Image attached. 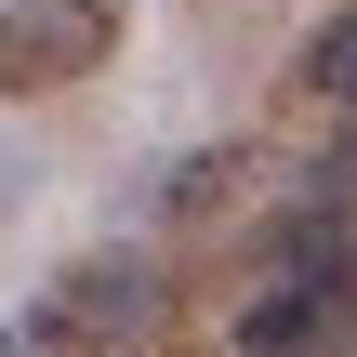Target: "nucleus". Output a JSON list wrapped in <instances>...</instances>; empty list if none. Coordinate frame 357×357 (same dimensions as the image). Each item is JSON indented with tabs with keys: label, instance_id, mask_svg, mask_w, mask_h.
<instances>
[{
	"label": "nucleus",
	"instance_id": "nucleus-1",
	"mask_svg": "<svg viewBox=\"0 0 357 357\" xmlns=\"http://www.w3.org/2000/svg\"><path fill=\"white\" fill-rule=\"evenodd\" d=\"M159 318H172V291H159V265H146V252H79V265L26 305L40 357H132Z\"/></svg>",
	"mask_w": 357,
	"mask_h": 357
},
{
	"label": "nucleus",
	"instance_id": "nucleus-3",
	"mask_svg": "<svg viewBox=\"0 0 357 357\" xmlns=\"http://www.w3.org/2000/svg\"><path fill=\"white\" fill-rule=\"evenodd\" d=\"M344 318H357V291H331V278H278V265H265V291L225 318V344H238V357H344Z\"/></svg>",
	"mask_w": 357,
	"mask_h": 357
},
{
	"label": "nucleus",
	"instance_id": "nucleus-2",
	"mask_svg": "<svg viewBox=\"0 0 357 357\" xmlns=\"http://www.w3.org/2000/svg\"><path fill=\"white\" fill-rule=\"evenodd\" d=\"M119 40H132V0H0V106L79 93Z\"/></svg>",
	"mask_w": 357,
	"mask_h": 357
},
{
	"label": "nucleus",
	"instance_id": "nucleus-6",
	"mask_svg": "<svg viewBox=\"0 0 357 357\" xmlns=\"http://www.w3.org/2000/svg\"><path fill=\"white\" fill-rule=\"evenodd\" d=\"M199 13H225V0H199Z\"/></svg>",
	"mask_w": 357,
	"mask_h": 357
},
{
	"label": "nucleus",
	"instance_id": "nucleus-5",
	"mask_svg": "<svg viewBox=\"0 0 357 357\" xmlns=\"http://www.w3.org/2000/svg\"><path fill=\"white\" fill-rule=\"evenodd\" d=\"M225 185H238V146H199V159H172V172H159V212H212Z\"/></svg>",
	"mask_w": 357,
	"mask_h": 357
},
{
	"label": "nucleus",
	"instance_id": "nucleus-4",
	"mask_svg": "<svg viewBox=\"0 0 357 357\" xmlns=\"http://www.w3.org/2000/svg\"><path fill=\"white\" fill-rule=\"evenodd\" d=\"M291 79H305L318 106H344V119H357V0L331 13V26H305V53H291Z\"/></svg>",
	"mask_w": 357,
	"mask_h": 357
}]
</instances>
